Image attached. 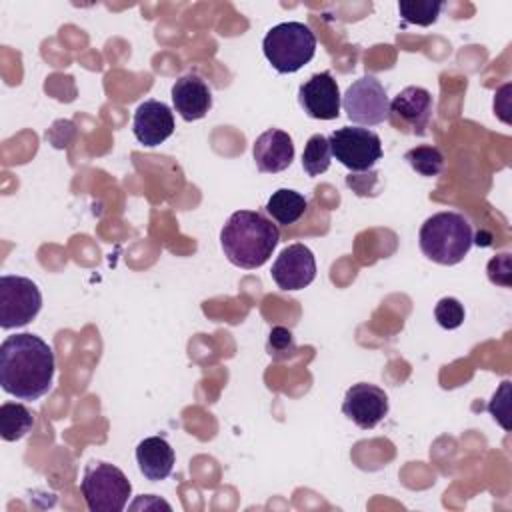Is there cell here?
<instances>
[{"label": "cell", "mask_w": 512, "mask_h": 512, "mask_svg": "<svg viewBox=\"0 0 512 512\" xmlns=\"http://www.w3.org/2000/svg\"><path fill=\"white\" fill-rule=\"evenodd\" d=\"M404 160L422 176H438L444 168V154L436 146H416L404 154Z\"/></svg>", "instance_id": "44dd1931"}, {"label": "cell", "mask_w": 512, "mask_h": 512, "mask_svg": "<svg viewBox=\"0 0 512 512\" xmlns=\"http://www.w3.org/2000/svg\"><path fill=\"white\" fill-rule=\"evenodd\" d=\"M252 156L260 172L276 174L286 170L292 164L294 142L288 132L278 128H268L254 140Z\"/></svg>", "instance_id": "9a60e30c"}, {"label": "cell", "mask_w": 512, "mask_h": 512, "mask_svg": "<svg viewBox=\"0 0 512 512\" xmlns=\"http://www.w3.org/2000/svg\"><path fill=\"white\" fill-rule=\"evenodd\" d=\"M42 308L40 288L26 276H0V328L12 330L32 322Z\"/></svg>", "instance_id": "52a82bcc"}, {"label": "cell", "mask_w": 512, "mask_h": 512, "mask_svg": "<svg viewBox=\"0 0 512 512\" xmlns=\"http://www.w3.org/2000/svg\"><path fill=\"white\" fill-rule=\"evenodd\" d=\"M136 462L146 480L160 482L172 474L176 456L166 438L148 436L136 446Z\"/></svg>", "instance_id": "2e32d148"}, {"label": "cell", "mask_w": 512, "mask_h": 512, "mask_svg": "<svg viewBox=\"0 0 512 512\" xmlns=\"http://www.w3.org/2000/svg\"><path fill=\"white\" fill-rule=\"evenodd\" d=\"M272 280L280 290L294 292L310 286L316 278V260L308 246L288 244L272 264Z\"/></svg>", "instance_id": "30bf717a"}, {"label": "cell", "mask_w": 512, "mask_h": 512, "mask_svg": "<svg viewBox=\"0 0 512 512\" xmlns=\"http://www.w3.org/2000/svg\"><path fill=\"white\" fill-rule=\"evenodd\" d=\"M342 414L352 420L362 430L376 428L388 414V396L386 392L368 382L352 384L342 402Z\"/></svg>", "instance_id": "9c48e42d"}, {"label": "cell", "mask_w": 512, "mask_h": 512, "mask_svg": "<svg viewBox=\"0 0 512 512\" xmlns=\"http://www.w3.org/2000/svg\"><path fill=\"white\" fill-rule=\"evenodd\" d=\"M280 240L278 226L258 210H236L220 230V246L230 264L254 270L268 262Z\"/></svg>", "instance_id": "7a4b0ae2"}, {"label": "cell", "mask_w": 512, "mask_h": 512, "mask_svg": "<svg viewBox=\"0 0 512 512\" xmlns=\"http://www.w3.org/2000/svg\"><path fill=\"white\" fill-rule=\"evenodd\" d=\"M298 102L306 116L314 120H334L340 116L342 96L334 76L324 70L312 74L306 82L298 88Z\"/></svg>", "instance_id": "8fae6325"}, {"label": "cell", "mask_w": 512, "mask_h": 512, "mask_svg": "<svg viewBox=\"0 0 512 512\" xmlns=\"http://www.w3.org/2000/svg\"><path fill=\"white\" fill-rule=\"evenodd\" d=\"M444 2L438 0H400L398 12L404 22L416 26H430L436 22Z\"/></svg>", "instance_id": "ffe728a7"}, {"label": "cell", "mask_w": 512, "mask_h": 512, "mask_svg": "<svg viewBox=\"0 0 512 512\" xmlns=\"http://www.w3.org/2000/svg\"><path fill=\"white\" fill-rule=\"evenodd\" d=\"M54 370V352L36 334L6 336L0 344V386L18 400L34 402L48 394Z\"/></svg>", "instance_id": "6da1fadb"}, {"label": "cell", "mask_w": 512, "mask_h": 512, "mask_svg": "<svg viewBox=\"0 0 512 512\" xmlns=\"http://www.w3.org/2000/svg\"><path fill=\"white\" fill-rule=\"evenodd\" d=\"M434 112L432 94L422 86H406L390 102V118L404 122L412 134H426Z\"/></svg>", "instance_id": "4fadbf2b"}, {"label": "cell", "mask_w": 512, "mask_h": 512, "mask_svg": "<svg viewBox=\"0 0 512 512\" xmlns=\"http://www.w3.org/2000/svg\"><path fill=\"white\" fill-rule=\"evenodd\" d=\"M434 318L442 328L454 330L464 322V306L456 298H440L434 306Z\"/></svg>", "instance_id": "7402d4cb"}, {"label": "cell", "mask_w": 512, "mask_h": 512, "mask_svg": "<svg viewBox=\"0 0 512 512\" xmlns=\"http://www.w3.org/2000/svg\"><path fill=\"white\" fill-rule=\"evenodd\" d=\"M308 208V200L290 188H278L266 202V212L270 218L282 226H290L298 222Z\"/></svg>", "instance_id": "e0dca14e"}, {"label": "cell", "mask_w": 512, "mask_h": 512, "mask_svg": "<svg viewBox=\"0 0 512 512\" xmlns=\"http://www.w3.org/2000/svg\"><path fill=\"white\" fill-rule=\"evenodd\" d=\"M80 492L88 510L92 512H120L124 510L132 484L126 474L114 464L94 460L86 464L80 480Z\"/></svg>", "instance_id": "5b68a950"}, {"label": "cell", "mask_w": 512, "mask_h": 512, "mask_svg": "<svg viewBox=\"0 0 512 512\" xmlns=\"http://www.w3.org/2000/svg\"><path fill=\"white\" fill-rule=\"evenodd\" d=\"M34 426V414L20 402H4L0 406V436L6 442L24 438Z\"/></svg>", "instance_id": "ac0fdd59"}, {"label": "cell", "mask_w": 512, "mask_h": 512, "mask_svg": "<svg viewBox=\"0 0 512 512\" xmlns=\"http://www.w3.org/2000/svg\"><path fill=\"white\" fill-rule=\"evenodd\" d=\"M418 244L428 260L442 266H454L464 260L474 244L472 224L460 212H436L420 226Z\"/></svg>", "instance_id": "3957f363"}, {"label": "cell", "mask_w": 512, "mask_h": 512, "mask_svg": "<svg viewBox=\"0 0 512 512\" xmlns=\"http://www.w3.org/2000/svg\"><path fill=\"white\" fill-rule=\"evenodd\" d=\"M330 144L324 134H312L302 152V168L308 176H320L330 168Z\"/></svg>", "instance_id": "d6986e66"}, {"label": "cell", "mask_w": 512, "mask_h": 512, "mask_svg": "<svg viewBox=\"0 0 512 512\" xmlns=\"http://www.w3.org/2000/svg\"><path fill=\"white\" fill-rule=\"evenodd\" d=\"M172 104L182 120L194 122L208 114L212 108L210 86L198 74H184L172 84Z\"/></svg>", "instance_id": "5bb4252c"}, {"label": "cell", "mask_w": 512, "mask_h": 512, "mask_svg": "<svg viewBox=\"0 0 512 512\" xmlns=\"http://www.w3.org/2000/svg\"><path fill=\"white\" fill-rule=\"evenodd\" d=\"M262 50L276 72L292 74L314 58L316 36L304 22H280L266 32Z\"/></svg>", "instance_id": "277c9868"}, {"label": "cell", "mask_w": 512, "mask_h": 512, "mask_svg": "<svg viewBox=\"0 0 512 512\" xmlns=\"http://www.w3.org/2000/svg\"><path fill=\"white\" fill-rule=\"evenodd\" d=\"M342 108L348 120L358 126H376L390 118V100L386 88L372 74L354 80L346 88Z\"/></svg>", "instance_id": "ba28073f"}, {"label": "cell", "mask_w": 512, "mask_h": 512, "mask_svg": "<svg viewBox=\"0 0 512 512\" xmlns=\"http://www.w3.org/2000/svg\"><path fill=\"white\" fill-rule=\"evenodd\" d=\"M266 350L276 360H284V358L292 356L296 352V342H294L292 332L288 328H284V326H274L270 330Z\"/></svg>", "instance_id": "603a6c76"}, {"label": "cell", "mask_w": 512, "mask_h": 512, "mask_svg": "<svg viewBox=\"0 0 512 512\" xmlns=\"http://www.w3.org/2000/svg\"><path fill=\"white\" fill-rule=\"evenodd\" d=\"M332 156L350 172H366L382 158V142L376 132L362 126H342L328 136Z\"/></svg>", "instance_id": "8992f818"}, {"label": "cell", "mask_w": 512, "mask_h": 512, "mask_svg": "<svg viewBox=\"0 0 512 512\" xmlns=\"http://www.w3.org/2000/svg\"><path fill=\"white\" fill-rule=\"evenodd\" d=\"M132 132L136 140L148 148L168 140L174 132V114L170 106L154 98L138 104L132 120Z\"/></svg>", "instance_id": "7c38bea8"}]
</instances>
